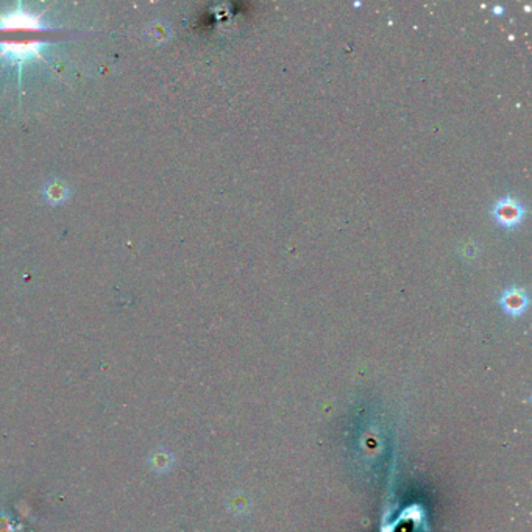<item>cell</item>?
I'll list each match as a JSON object with an SVG mask.
<instances>
[{
  "mask_svg": "<svg viewBox=\"0 0 532 532\" xmlns=\"http://www.w3.org/2000/svg\"><path fill=\"white\" fill-rule=\"evenodd\" d=\"M491 216L495 221L506 228H513L523 222L526 216V208L516 197L506 195L498 199L491 208Z\"/></svg>",
  "mask_w": 532,
  "mask_h": 532,
  "instance_id": "1",
  "label": "cell"
},
{
  "mask_svg": "<svg viewBox=\"0 0 532 532\" xmlns=\"http://www.w3.org/2000/svg\"><path fill=\"white\" fill-rule=\"evenodd\" d=\"M500 304L502 306V309L512 315H518L528 308L529 304V297H528V291L523 287H507L502 291L501 297H500Z\"/></svg>",
  "mask_w": 532,
  "mask_h": 532,
  "instance_id": "2",
  "label": "cell"
},
{
  "mask_svg": "<svg viewBox=\"0 0 532 532\" xmlns=\"http://www.w3.org/2000/svg\"><path fill=\"white\" fill-rule=\"evenodd\" d=\"M167 461H169V456H167L164 451H158V453H155L152 456V464L155 467V470H166V467L169 465L167 464Z\"/></svg>",
  "mask_w": 532,
  "mask_h": 532,
  "instance_id": "3",
  "label": "cell"
},
{
  "mask_svg": "<svg viewBox=\"0 0 532 532\" xmlns=\"http://www.w3.org/2000/svg\"><path fill=\"white\" fill-rule=\"evenodd\" d=\"M494 11H500V13H498V14H501V13H502V11H505V8H502V7H495V8H494Z\"/></svg>",
  "mask_w": 532,
  "mask_h": 532,
  "instance_id": "4",
  "label": "cell"
}]
</instances>
